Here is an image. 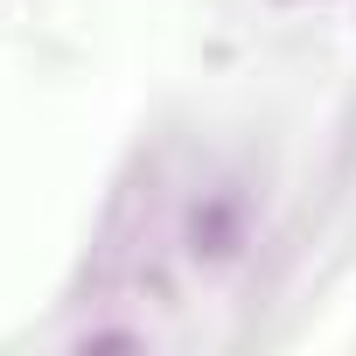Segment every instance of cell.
Wrapping results in <instances>:
<instances>
[{
    "label": "cell",
    "instance_id": "cell-1",
    "mask_svg": "<svg viewBox=\"0 0 356 356\" xmlns=\"http://www.w3.org/2000/svg\"><path fill=\"white\" fill-rule=\"evenodd\" d=\"M182 245L196 266H231L245 252V196L238 189H203L182 217Z\"/></svg>",
    "mask_w": 356,
    "mask_h": 356
},
{
    "label": "cell",
    "instance_id": "cell-2",
    "mask_svg": "<svg viewBox=\"0 0 356 356\" xmlns=\"http://www.w3.org/2000/svg\"><path fill=\"white\" fill-rule=\"evenodd\" d=\"M77 349L91 356V349H140V328H91V335H77Z\"/></svg>",
    "mask_w": 356,
    "mask_h": 356
}]
</instances>
